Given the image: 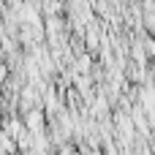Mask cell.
<instances>
[{
  "instance_id": "1",
  "label": "cell",
  "mask_w": 155,
  "mask_h": 155,
  "mask_svg": "<svg viewBox=\"0 0 155 155\" xmlns=\"http://www.w3.org/2000/svg\"><path fill=\"white\" fill-rule=\"evenodd\" d=\"M60 155H74V150H68V147H65V150H60Z\"/></svg>"
}]
</instances>
